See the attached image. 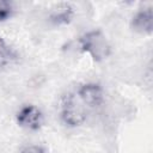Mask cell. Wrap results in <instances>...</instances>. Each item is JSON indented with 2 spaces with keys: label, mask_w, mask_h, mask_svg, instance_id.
I'll return each instance as SVG.
<instances>
[{
  "label": "cell",
  "mask_w": 153,
  "mask_h": 153,
  "mask_svg": "<svg viewBox=\"0 0 153 153\" xmlns=\"http://www.w3.org/2000/svg\"><path fill=\"white\" fill-rule=\"evenodd\" d=\"M88 108L81 102L75 91L66 94L61 103V120L68 127L81 126L87 117Z\"/></svg>",
  "instance_id": "obj_1"
},
{
  "label": "cell",
  "mask_w": 153,
  "mask_h": 153,
  "mask_svg": "<svg viewBox=\"0 0 153 153\" xmlns=\"http://www.w3.org/2000/svg\"><path fill=\"white\" fill-rule=\"evenodd\" d=\"M82 51L87 53L94 61H102L110 54V44L100 30H92L79 38Z\"/></svg>",
  "instance_id": "obj_2"
},
{
  "label": "cell",
  "mask_w": 153,
  "mask_h": 153,
  "mask_svg": "<svg viewBox=\"0 0 153 153\" xmlns=\"http://www.w3.org/2000/svg\"><path fill=\"white\" fill-rule=\"evenodd\" d=\"M16 121L18 126L29 129V130H38L43 126V114L42 111L32 104L22 106L16 114Z\"/></svg>",
  "instance_id": "obj_3"
},
{
  "label": "cell",
  "mask_w": 153,
  "mask_h": 153,
  "mask_svg": "<svg viewBox=\"0 0 153 153\" xmlns=\"http://www.w3.org/2000/svg\"><path fill=\"white\" fill-rule=\"evenodd\" d=\"M75 93L81 99V102L88 108L94 109L103 103L104 92L99 84L97 82H85L81 84L76 90Z\"/></svg>",
  "instance_id": "obj_4"
},
{
  "label": "cell",
  "mask_w": 153,
  "mask_h": 153,
  "mask_svg": "<svg viewBox=\"0 0 153 153\" xmlns=\"http://www.w3.org/2000/svg\"><path fill=\"white\" fill-rule=\"evenodd\" d=\"M131 29L140 35H151L153 31V11L152 7L139 10L130 20Z\"/></svg>",
  "instance_id": "obj_5"
},
{
  "label": "cell",
  "mask_w": 153,
  "mask_h": 153,
  "mask_svg": "<svg viewBox=\"0 0 153 153\" xmlns=\"http://www.w3.org/2000/svg\"><path fill=\"white\" fill-rule=\"evenodd\" d=\"M18 60V54L13 47H11L0 36V72L13 65Z\"/></svg>",
  "instance_id": "obj_6"
},
{
  "label": "cell",
  "mask_w": 153,
  "mask_h": 153,
  "mask_svg": "<svg viewBox=\"0 0 153 153\" xmlns=\"http://www.w3.org/2000/svg\"><path fill=\"white\" fill-rule=\"evenodd\" d=\"M55 10L50 16V19L53 23L60 25V24H68L72 20L73 17V8L68 4H60L55 7Z\"/></svg>",
  "instance_id": "obj_7"
},
{
  "label": "cell",
  "mask_w": 153,
  "mask_h": 153,
  "mask_svg": "<svg viewBox=\"0 0 153 153\" xmlns=\"http://www.w3.org/2000/svg\"><path fill=\"white\" fill-rule=\"evenodd\" d=\"M14 13V6L11 1L0 0V23H4L12 18Z\"/></svg>",
  "instance_id": "obj_8"
},
{
  "label": "cell",
  "mask_w": 153,
  "mask_h": 153,
  "mask_svg": "<svg viewBox=\"0 0 153 153\" xmlns=\"http://www.w3.org/2000/svg\"><path fill=\"white\" fill-rule=\"evenodd\" d=\"M20 153H47V151L38 145H29L20 149Z\"/></svg>",
  "instance_id": "obj_9"
}]
</instances>
